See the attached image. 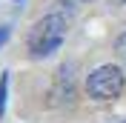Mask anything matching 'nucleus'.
<instances>
[{"label":"nucleus","mask_w":126,"mask_h":123,"mask_svg":"<svg viewBox=\"0 0 126 123\" xmlns=\"http://www.w3.org/2000/svg\"><path fill=\"white\" fill-rule=\"evenodd\" d=\"M66 31H69V23H66V17L57 15V12H52V15H46L43 20H37V23L32 26L29 31V52L34 54V57H46V54L57 52L60 49V43L66 40Z\"/></svg>","instance_id":"nucleus-1"},{"label":"nucleus","mask_w":126,"mask_h":123,"mask_svg":"<svg viewBox=\"0 0 126 123\" xmlns=\"http://www.w3.org/2000/svg\"><path fill=\"white\" fill-rule=\"evenodd\" d=\"M6 86H9V75L0 77V115L6 112Z\"/></svg>","instance_id":"nucleus-3"},{"label":"nucleus","mask_w":126,"mask_h":123,"mask_svg":"<svg viewBox=\"0 0 126 123\" xmlns=\"http://www.w3.org/2000/svg\"><path fill=\"white\" fill-rule=\"evenodd\" d=\"M75 3H92V0H75Z\"/></svg>","instance_id":"nucleus-6"},{"label":"nucleus","mask_w":126,"mask_h":123,"mask_svg":"<svg viewBox=\"0 0 126 123\" xmlns=\"http://www.w3.org/2000/svg\"><path fill=\"white\" fill-rule=\"evenodd\" d=\"M123 86H126V77H123V72L118 66H97L86 77V92L94 100H115V97H120Z\"/></svg>","instance_id":"nucleus-2"},{"label":"nucleus","mask_w":126,"mask_h":123,"mask_svg":"<svg viewBox=\"0 0 126 123\" xmlns=\"http://www.w3.org/2000/svg\"><path fill=\"white\" fill-rule=\"evenodd\" d=\"M115 49H118V57L120 60H126V31L118 37V43H115Z\"/></svg>","instance_id":"nucleus-4"},{"label":"nucleus","mask_w":126,"mask_h":123,"mask_svg":"<svg viewBox=\"0 0 126 123\" xmlns=\"http://www.w3.org/2000/svg\"><path fill=\"white\" fill-rule=\"evenodd\" d=\"M9 40V26H0V46Z\"/></svg>","instance_id":"nucleus-5"}]
</instances>
